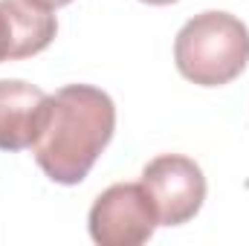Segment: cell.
Wrapping results in <instances>:
<instances>
[{
    "label": "cell",
    "mask_w": 249,
    "mask_h": 246,
    "mask_svg": "<svg viewBox=\"0 0 249 246\" xmlns=\"http://www.w3.org/2000/svg\"><path fill=\"white\" fill-rule=\"evenodd\" d=\"M116 130L113 99L93 84H67L50 96L41 133L32 145L35 162L58 185H78Z\"/></svg>",
    "instance_id": "6da1fadb"
},
{
    "label": "cell",
    "mask_w": 249,
    "mask_h": 246,
    "mask_svg": "<svg viewBox=\"0 0 249 246\" xmlns=\"http://www.w3.org/2000/svg\"><path fill=\"white\" fill-rule=\"evenodd\" d=\"M174 64L200 87H223L249 64V29L229 12H200L177 32Z\"/></svg>",
    "instance_id": "7a4b0ae2"
},
{
    "label": "cell",
    "mask_w": 249,
    "mask_h": 246,
    "mask_svg": "<svg viewBox=\"0 0 249 246\" xmlns=\"http://www.w3.org/2000/svg\"><path fill=\"white\" fill-rule=\"evenodd\" d=\"M160 226L151 194L142 183H116L105 188L87 214L90 238L99 246H139Z\"/></svg>",
    "instance_id": "3957f363"
},
{
    "label": "cell",
    "mask_w": 249,
    "mask_h": 246,
    "mask_svg": "<svg viewBox=\"0 0 249 246\" xmlns=\"http://www.w3.org/2000/svg\"><path fill=\"white\" fill-rule=\"evenodd\" d=\"M145 191L157 209L160 226H183L188 223L206 200L203 168L183 154H160L142 168Z\"/></svg>",
    "instance_id": "277c9868"
},
{
    "label": "cell",
    "mask_w": 249,
    "mask_h": 246,
    "mask_svg": "<svg viewBox=\"0 0 249 246\" xmlns=\"http://www.w3.org/2000/svg\"><path fill=\"white\" fill-rule=\"evenodd\" d=\"M58 32L53 9L35 0H0V47L3 61H20L44 53Z\"/></svg>",
    "instance_id": "5b68a950"
},
{
    "label": "cell",
    "mask_w": 249,
    "mask_h": 246,
    "mask_svg": "<svg viewBox=\"0 0 249 246\" xmlns=\"http://www.w3.org/2000/svg\"><path fill=\"white\" fill-rule=\"evenodd\" d=\"M50 96L20 78H0V151H26L35 145L47 116Z\"/></svg>",
    "instance_id": "8992f818"
},
{
    "label": "cell",
    "mask_w": 249,
    "mask_h": 246,
    "mask_svg": "<svg viewBox=\"0 0 249 246\" xmlns=\"http://www.w3.org/2000/svg\"><path fill=\"white\" fill-rule=\"evenodd\" d=\"M35 3H41V6H47V9H61V6L72 3V0H35Z\"/></svg>",
    "instance_id": "52a82bcc"
},
{
    "label": "cell",
    "mask_w": 249,
    "mask_h": 246,
    "mask_svg": "<svg viewBox=\"0 0 249 246\" xmlns=\"http://www.w3.org/2000/svg\"><path fill=\"white\" fill-rule=\"evenodd\" d=\"M142 3H151V6H168V3H177V0H142Z\"/></svg>",
    "instance_id": "ba28073f"
},
{
    "label": "cell",
    "mask_w": 249,
    "mask_h": 246,
    "mask_svg": "<svg viewBox=\"0 0 249 246\" xmlns=\"http://www.w3.org/2000/svg\"><path fill=\"white\" fill-rule=\"evenodd\" d=\"M0 61H3V47H0Z\"/></svg>",
    "instance_id": "9c48e42d"
}]
</instances>
